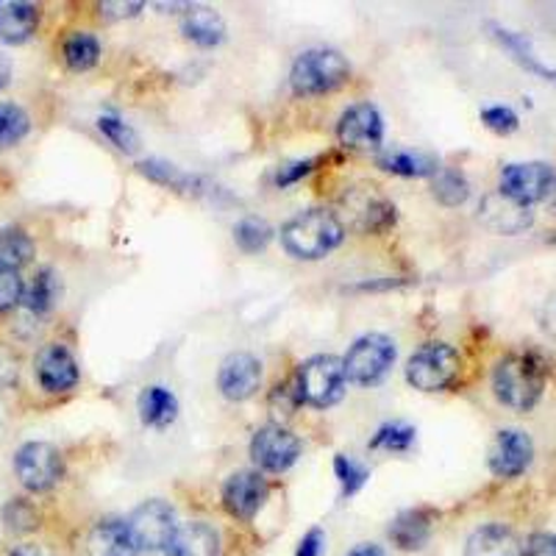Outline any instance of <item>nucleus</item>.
Returning a JSON list of instances; mask_svg holds the SVG:
<instances>
[{
	"label": "nucleus",
	"mask_w": 556,
	"mask_h": 556,
	"mask_svg": "<svg viewBox=\"0 0 556 556\" xmlns=\"http://www.w3.org/2000/svg\"><path fill=\"white\" fill-rule=\"evenodd\" d=\"M3 523L14 534H28V531L39 529V513L37 506L26 498H12L3 506Z\"/></svg>",
	"instance_id": "obj_38"
},
{
	"label": "nucleus",
	"mask_w": 556,
	"mask_h": 556,
	"mask_svg": "<svg viewBox=\"0 0 556 556\" xmlns=\"http://www.w3.org/2000/svg\"><path fill=\"white\" fill-rule=\"evenodd\" d=\"M137 167L148 181L159 184V187H167V190L173 192H187V195H201V178L181 170V167L170 165L165 159H146V162H139Z\"/></svg>",
	"instance_id": "obj_25"
},
{
	"label": "nucleus",
	"mask_w": 556,
	"mask_h": 556,
	"mask_svg": "<svg viewBox=\"0 0 556 556\" xmlns=\"http://www.w3.org/2000/svg\"><path fill=\"white\" fill-rule=\"evenodd\" d=\"M531 459H534L531 437L520 429H504L495 434L493 445H490L486 465L498 479H518L529 470Z\"/></svg>",
	"instance_id": "obj_15"
},
{
	"label": "nucleus",
	"mask_w": 556,
	"mask_h": 556,
	"mask_svg": "<svg viewBox=\"0 0 556 556\" xmlns=\"http://www.w3.org/2000/svg\"><path fill=\"white\" fill-rule=\"evenodd\" d=\"M351 78V64L340 51L312 48L295 59L290 70V87L298 98L329 96Z\"/></svg>",
	"instance_id": "obj_3"
},
{
	"label": "nucleus",
	"mask_w": 556,
	"mask_h": 556,
	"mask_svg": "<svg viewBox=\"0 0 556 556\" xmlns=\"http://www.w3.org/2000/svg\"><path fill=\"white\" fill-rule=\"evenodd\" d=\"M540 323H543V329L548 331V334L556 337V295L551 298V301H545L543 315H540Z\"/></svg>",
	"instance_id": "obj_45"
},
{
	"label": "nucleus",
	"mask_w": 556,
	"mask_h": 556,
	"mask_svg": "<svg viewBox=\"0 0 556 556\" xmlns=\"http://www.w3.org/2000/svg\"><path fill=\"white\" fill-rule=\"evenodd\" d=\"M98 131H101L121 153H128V156H131V153L139 151V134L134 131L126 121L114 117V114H101V117H98Z\"/></svg>",
	"instance_id": "obj_35"
},
{
	"label": "nucleus",
	"mask_w": 556,
	"mask_h": 556,
	"mask_svg": "<svg viewBox=\"0 0 556 556\" xmlns=\"http://www.w3.org/2000/svg\"><path fill=\"white\" fill-rule=\"evenodd\" d=\"M167 556H220V534L203 520L178 526L165 548Z\"/></svg>",
	"instance_id": "obj_18"
},
{
	"label": "nucleus",
	"mask_w": 556,
	"mask_h": 556,
	"mask_svg": "<svg viewBox=\"0 0 556 556\" xmlns=\"http://www.w3.org/2000/svg\"><path fill=\"white\" fill-rule=\"evenodd\" d=\"M498 190L523 206H534L556 190V173L545 162H515L501 170Z\"/></svg>",
	"instance_id": "obj_11"
},
{
	"label": "nucleus",
	"mask_w": 556,
	"mask_h": 556,
	"mask_svg": "<svg viewBox=\"0 0 556 556\" xmlns=\"http://www.w3.org/2000/svg\"><path fill=\"white\" fill-rule=\"evenodd\" d=\"M298 406H304V399H301L295 376L273 387L270 395H267V409H270V415L276 417V424H281V420L295 415Z\"/></svg>",
	"instance_id": "obj_33"
},
{
	"label": "nucleus",
	"mask_w": 556,
	"mask_h": 556,
	"mask_svg": "<svg viewBox=\"0 0 556 556\" xmlns=\"http://www.w3.org/2000/svg\"><path fill=\"white\" fill-rule=\"evenodd\" d=\"M434 198L443 206L454 208L470 198V181L465 178V173L451 170V167H440V173L434 176Z\"/></svg>",
	"instance_id": "obj_32"
},
{
	"label": "nucleus",
	"mask_w": 556,
	"mask_h": 556,
	"mask_svg": "<svg viewBox=\"0 0 556 556\" xmlns=\"http://www.w3.org/2000/svg\"><path fill=\"white\" fill-rule=\"evenodd\" d=\"M9 556H56V554L45 548V545L28 543V545H17V548H14Z\"/></svg>",
	"instance_id": "obj_46"
},
{
	"label": "nucleus",
	"mask_w": 556,
	"mask_h": 556,
	"mask_svg": "<svg viewBox=\"0 0 556 556\" xmlns=\"http://www.w3.org/2000/svg\"><path fill=\"white\" fill-rule=\"evenodd\" d=\"M490 31H493V37L498 39L501 45H504L506 51L513 53V59H515V62H520V64H523L526 70H531V73H538V76L548 78V81H556V73H554V70H548V67H545V64L540 62V59L534 56V53H531L529 42H526V39L520 37V34H515V31H506V28L495 26V23H490Z\"/></svg>",
	"instance_id": "obj_30"
},
{
	"label": "nucleus",
	"mask_w": 556,
	"mask_h": 556,
	"mask_svg": "<svg viewBox=\"0 0 556 556\" xmlns=\"http://www.w3.org/2000/svg\"><path fill=\"white\" fill-rule=\"evenodd\" d=\"M395 356H399L395 340L374 331V334L359 337L354 345L348 348L342 367H345L348 381H354L359 387H374L379 381H384V376L395 365Z\"/></svg>",
	"instance_id": "obj_7"
},
{
	"label": "nucleus",
	"mask_w": 556,
	"mask_h": 556,
	"mask_svg": "<svg viewBox=\"0 0 556 556\" xmlns=\"http://www.w3.org/2000/svg\"><path fill=\"white\" fill-rule=\"evenodd\" d=\"M323 545H326V534L320 529H309L298 543V554L295 556H320Z\"/></svg>",
	"instance_id": "obj_44"
},
{
	"label": "nucleus",
	"mask_w": 556,
	"mask_h": 556,
	"mask_svg": "<svg viewBox=\"0 0 556 556\" xmlns=\"http://www.w3.org/2000/svg\"><path fill=\"white\" fill-rule=\"evenodd\" d=\"M334 473H337V479H340L342 498H354L362 486L367 484V479H370V470H367L362 462L351 459V456H345V454L334 456Z\"/></svg>",
	"instance_id": "obj_37"
},
{
	"label": "nucleus",
	"mask_w": 556,
	"mask_h": 556,
	"mask_svg": "<svg viewBox=\"0 0 556 556\" xmlns=\"http://www.w3.org/2000/svg\"><path fill=\"white\" fill-rule=\"evenodd\" d=\"M31 131V117L17 103H0V151L17 148Z\"/></svg>",
	"instance_id": "obj_31"
},
{
	"label": "nucleus",
	"mask_w": 556,
	"mask_h": 556,
	"mask_svg": "<svg viewBox=\"0 0 556 556\" xmlns=\"http://www.w3.org/2000/svg\"><path fill=\"white\" fill-rule=\"evenodd\" d=\"M479 220L484 223L490 231H495V235L513 237L526 231V228L534 223V212H531V206H523V203H518L515 198L495 190L490 192V195L481 198Z\"/></svg>",
	"instance_id": "obj_16"
},
{
	"label": "nucleus",
	"mask_w": 556,
	"mask_h": 556,
	"mask_svg": "<svg viewBox=\"0 0 556 556\" xmlns=\"http://www.w3.org/2000/svg\"><path fill=\"white\" fill-rule=\"evenodd\" d=\"M59 301V276L51 267H42L37 270V276L23 287V298H20V306L34 317L51 315L53 306Z\"/></svg>",
	"instance_id": "obj_24"
},
{
	"label": "nucleus",
	"mask_w": 556,
	"mask_h": 556,
	"mask_svg": "<svg viewBox=\"0 0 556 556\" xmlns=\"http://www.w3.org/2000/svg\"><path fill=\"white\" fill-rule=\"evenodd\" d=\"M178 417V401L165 387H148L139 395V420L151 429H165Z\"/></svg>",
	"instance_id": "obj_27"
},
{
	"label": "nucleus",
	"mask_w": 556,
	"mask_h": 556,
	"mask_svg": "<svg viewBox=\"0 0 556 556\" xmlns=\"http://www.w3.org/2000/svg\"><path fill=\"white\" fill-rule=\"evenodd\" d=\"M340 217L342 228H351L356 235H384L395 226V203L379 192L374 184H356L348 187L340 195Z\"/></svg>",
	"instance_id": "obj_4"
},
{
	"label": "nucleus",
	"mask_w": 556,
	"mask_h": 556,
	"mask_svg": "<svg viewBox=\"0 0 556 556\" xmlns=\"http://www.w3.org/2000/svg\"><path fill=\"white\" fill-rule=\"evenodd\" d=\"M462 359L448 342H426L406 362V381L420 392H443L459 379Z\"/></svg>",
	"instance_id": "obj_5"
},
{
	"label": "nucleus",
	"mask_w": 556,
	"mask_h": 556,
	"mask_svg": "<svg viewBox=\"0 0 556 556\" xmlns=\"http://www.w3.org/2000/svg\"><path fill=\"white\" fill-rule=\"evenodd\" d=\"M62 59L73 73H87L101 62V42L89 31H73L62 42Z\"/></svg>",
	"instance_id": "obj_28"
},
{
	"label": "nucleus",
	"mask_w": 556,
	"mask_h": 556,
	"mask_svg": "<svg viewBox=\"0 0 556 556\" xmlns=\"http://www.w3.org/2000/svg\"><path fill=\"white\" fill-rule=\"evenodd\" d=\"M431 526H434V513L431 509H406L390 523V540L401 551H420L431 538Z\"/></svg>",
	"instance_id": "obj_21"
},
{
	"label": "nucleus",
	"mask_w": 556,
	"mask_h": 556,
	"mask_svg": "<svg viewBox=\"0 0 556 556\" xmlns=\"http://www.w3.org/2000/svg\"><path fill=\"white\" fill-rule=\"evenodd\" d=\"M465 556H523L518 534L501 523H486L470 534Z\"/></svg>",
	"instance_id": "obj_19"
},
{
	"label": "nucleus",
	"mask_w": 556,
	"mask_h": 556,
	"mask_svg": "<svg viewBox=\"0 0 556 556\" xmlns=\"http://www.w3.org/2000/svg\"><path fill=\"white\" fill-rule=\"evenodd\" d=\"M39 7L26 3V0H14L0 7V42L23 45L37 34L39 28Z\"/></svg>",
	"instance_id": "obj_20"
},
{
	"label": "nucleus",
	"mask_w": 556,
	"mask_h": 556,
	"mask_svg": "<svg viewBox=\"0 0 556 556\" xmlns=\"http://www.w3.org/2000/svg\"><path fill=\"white\" fill-rule=\"evenodd\" d=\"M379 167L392 176L404 178H434L440 173V162L429 153H415V151H384L379 153Z\"/></svg>",
	"instance_id": "obj_26"
},
{
	"label": "nucleus",
	"mask_w": 556,
	"mask_h": 556,
	"mask_svg": "<svg viewBox=\"0 0 556 556\" xmlns=\"http://www.w3.org/2000/svg\"><path fill=\"white\" fill-rule=\"evenodd\" d=\"M262 384V362L253 354H231L223 359L220 374H217V387H220L223 399L228 401H248L256 395Z\"/></svg>",
	"instance_id": "obj_17"
},
{
	"label": "nucleus",
	"mask_w": 556,
	"mask_h": 556,
	"mask_svg": "<svg viewBox=\"0 0 556 556\" xmlns=\"http://www.w3.org/2000/svg\"><path fill=\"white\" fill-rule=\"evenodd\" d=\"M545 365L538 354H506L493 370L495 399L515 412L540 404L545 390Z\"/></svg>",
	"instance_id": "obj_2"
},
{
	"label": "nucleus",
	"mask_w": 556,
	"mask_h": 556,
	"mask_svg": "<svg viewBox=\"0 0 556 556\" xmlns=\"http://www.w3.org/2000/svg\"><path fill=\"white\" fill-rule=\"evenodd\" d=\"M34 374H37L39 387L51 395L76 390L78 381H81L76 356L70 354V348L62 342H51L39 351L37 362H34Z\"/></svg>",
	"instance_id": "obj_14"
},
{
	"label": "nucleus",
	"mask_w": 556,
	"mask_h": 556,
	"mask_svg": "<svg viewBox=\"0 0 556 556\" xmlns=\"http://www.w3.org/2000/svg\"><path fill=\"white\" fill-rule=\"evenodd\" d=\"M181 34L201 48H217L226 39V20L206 7H190L181 20Z\"/></svg>",
	"instance_id": "obj_23"
},
{
	"label": "nucleus",
	"mask_w": 556,
	"mask_h": 556,
	"mask_svg": "<svg viewBox=\"0 0 556 556\" xmlns=\"http://www.w3.org/2000/svg\"><path fill=\"white\" fill-rule=\"evenodd\" d=\"M295 381L304 404L315 406V409H329V406L340 404L342 395H345L348 376L340 356L320 354L298 367Z\"/></svg>",
	"instance_id": "obj_6"
},
{
	"label": "nucleus",
	"mask_w": 556,
	"mask_h": 556,
	"mask_svg": "<svg viewBox=\"0 0 556 556\" xmlns=\"http://www.w3.org/2000/svg\"><path fill=\"white\" fill-rule=\"evenodd\" d=\"M23 278L20 273L7 270V267H0V315L20 304V298H23Z\"/></svg>",
	"instance_id": "obj_40"
},
{
	"label": "nucleus",
	"mask_w": 556,
	"mask_h": 556,
	"mask_svg": "<svg viewBox=\"0 0 556 556\" xmlns=\"http://www.w3.org/2000/svg\"><path fill=\"white\" fill-rule=\"evenodd\" d=\"M34 260V240L17 226L0 228V267L20 273Z\"/></svg>",
	"instance_id": "obj_29"
},
{
	"label": "nucleus",
	"mask_w": 556,
	"mask_h": 556,
	"mask_svg": "<svg viewBox=\"0 0 556 556\" xmlns=\"http://www.w3.org/2000/svg\"><path fill=\"white\" fill-rule=\"evenodd\" d=\"M273 240V228L267 226L260 217H245L235 226V242L240 251L245 253H260L270 245Z\"/></svg>",
	"instance_id": "obj_34"
},
{
	"label": "nucleus",
	"mask_w": 556,
	"mask_h": 556,
	"mask_svg": "<svg viewBox=\"0 0 556 556\" xmlns=\"http://www.w3.org/2000/svg\"><path fill=\"white\" fill-rule=\"evenodd\" d=\"M89 556H137L126 520H101L87 540Z\"/></svg>",
	"instance_id": "obj_22"
},
{
	"label": "nucleus",
	"mask_w": 556,
	"mask_h": 556,
	"mask_svg": "<svg viewBox=\"0 0 556 556\" xmlns=\"http://www.w3.org/2000/svg\"><path fill=\"white\" fill-rule=\"evenodd\" d=\"M7 81H9V70L7 64H0V89L7 87Z\"/></svg>",
	"instance_id": "obj_48"
},
{
	"label": "nucleus",
	"mask_w": 556,
	"mask_h": 556,
	"mask_svg": "<svg viewBox=\"0 0 556 556\" xmlns=\"http://www.w3.org/2000/svg\"><path fill=\"white\" fill-rule=\"evenodd\" d=\"M415 445V429L406 424H387L381 426L374 434V440L367 443V448L374 451H395V454H404Z\"/></svg>",
	"instance_id": "obj_36"
},
{
	"label": "nucleus",
	"mask_w": 556,
	"mask_h": 556,
	"mask_svg": "<svg viewBox=\"0 0 556 556\" xmlns=\"http://www.w3.org/2000/svg\"><path fill=\"white\" fill-rule=\"evenodd\" d=\"M128 531H131V540L139 551H165L167 543L176 534V513L173 506L165 504V501H146L139 504L126 520Z\"/></svg>",
	"instance_id": "obj_9"
},
{
	"label": "nucleus",
	"mask_w": 556,
	"mask_h": 556,
	"mask_svg": "<svg viewBox=\"0 0 556 556\" xmlns=\"http://www.w3.org/2000/svg\"><path fill=\"white\" fill-rule=\"evenodd\" d=\"M345 556H387V554H384V548H379V545L362 543V545H356V548L348 551Z\"/></svg>",
	"instance_id": "obj_47"
},
{
	"label": "nucleus",
	"mask_w": 556,
	"mask_h": 556,
	"mask_svg": "<svg viewBox=\"0 0 556 556\" xmlns=\"http://www.w3.org/2000/svg\"><path fill=\"white\" fill-rule=\"evenodd\" d=\"M14 473L28 493H48L64 479V456L51 443H26L14 454Z\"/></svg>",
	"instance_id": "obj_8"
},
{
	"label": "nucleus",
	"mask_w": 556,
	"mask_h": 556,
	"mask_svg": "<svg viewBox=\"0 0 556 556\" xmlns=\"http://www.w3.org/2000/svg\"><path fill=\"white\" fill-rule=\"evenodd\" d=\"M523 556H556V534L538 531L523 545Z\"/></svg>",
	"instance_id": "obj_43"
},
{
	"label": "nucleus",
	"mask_w": 556,
	"mask_h": 556,
	"mask_svg": "<svg viewBox=\"0 0 556 556\" xmlns=\"http://www.w3.org/2000/svg\"><path fill=\"white\" fill-rule=\"evenodd\" d=\"M337 139L348 151H379L384 142V121L374 103H354L337 123Z\"/></svg>",
	"instance_id": "obj_12"
},
{
	"label": "nucleus",
	"mask_w": 556,
	"mask_h": 556,
	"mask_svg": "<svg viewBox=\"0 0 556 556\" xmlns=\"http://www.w3.org/2000/svg\"><path fill=\"white\" fill-rule=\"evenodd\" d=\"M142 9H146V3H139V0H134V3H123V0H106V3H101V7H98V12H101V17L109 20V23H117V20L137 17Z\"/></svg>",
	"instance_id": "obj_42"
},
{
	"label": "nucleus",
	"mask_w": 556,
	"mask_h": 556,
	"mask_svg": "<svg viewBox=\"0 0 556 556\" xmlns=\"http://www.w3.org/2000/svg\"><path fill=\"white\" fill-rule=\"evenodd\" d=\"M481 123H484V126L495 134H513V131H518V126H520L518 114H515L509 106L481 109Z\"/></svg>",
	"instance_id": "obj_39"
},
{
	"label": "nucleus",
	"mask_w": 556,
	"mask_h": 556,
	"mask_svg": "<svg viewBox=\"0 0 556 556\" xmlns=\"http://www.w3.org/2000/svg\"><path fill=\"white\" fill-rule=\"evenodd\" d=\"M342 240H345V228L329 208H306L281 228V245L292 260L301 262L329 256L334 248L342 245Z\"/></svg>",
	"instance_id": "obj_1"
},
{
	"label": "nucleus",
	"mask_w": 556,
	"mask_h": 556,
	"mask_svg": "<svg viewBox=\"0 0 556 556\" xmlns=\"http://www.w3.org/2000/svg\"><path fill=\"white\" fill-rule=\"evenodd\" d=\"M317 165H320V159H301V162H290V165L278 167L276 187H281V190H285V187H290V184H295V181H301L304 176H309Z\"/></svg>",
	"instance_id": "obj_41"
},
{
	"label": "nucleus",
	"mask_w": 556,
	"mask_h": 556,
	"mask_svg": "<svg viewBox=\"0 0 556 556\" xmlns=\"http://www.w3.org/2000/svg\"><path fill=\"white\" fill-rule=\"evenodd\" d=\"M301 456V440L281 424H267L253 431L251 459L265 473H287Z\"/></svg>",
	"instance_id": "obj_10"
},
{
	"label": "nucleus",
	"mask_w": 556,
	"mask_h": 556,
	"mask_svg": "<svg viewBox=\"0 0 556 556\" xmlns=\"http://www.w3.org/2000/svg\"><path fill=\"white\" fill-rule=\"evenodd\" d=\"M270 484L260 470H237L223 484V506L237 520H253L267 504Z\"/></svg>",
	"instance_id": "obj_13"
}]
</instances>
